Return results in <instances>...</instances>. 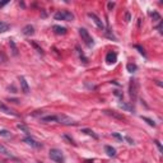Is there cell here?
Wrapping results in <instances>:
<instances>
[{"mask_svg":"<svg viewBox=\"0 0 163 163\" xmlns=\"http://www.w3.org/2000/svg\"><path fill=\"white\" fill-rule=\"evenodd\" d=\"M42 122H57L61 125H76L74 120L66 115H50V116H44L41 117Z\"/></svg>","mask_w":163,"mask_h":163,"instance_id":"1","label":"cell"},{"mask_svg":"<svg viewBox=\"0 0 163 163\" xmlns=\"http://www.w3.org/2000/svg\"><path fill=\"white\" fill-rule=\"evenodd\" d=\"M49 157L51 158V161H54L56 163H64L65 162V157H64V153L57 149V148H52L50 149L49 152Z\"/></svg>","mask_w":163,"mask_h":163,"instance_id":"2","label":"cell"},{"mask_svg":"<svg viewBox=\"0 0 163 163\" xmlns=\"http://www.w3.org/2000/svg\"><path fill=\"white\" fill-rule=\"evenodd\" d=\"M54 18L56 21H66V22H73L74 21V14L69 10H59L57 13H55Z\"/></svg>","mask_w":163,"mask_h":163,"instance_id":"3","label":"cell"},{"mask_svg":"<svg viewBox=\"0 0 163 163\" xmlns=\"http://www.w3.org/2000/svg\"><path fill=\"white\" fill-rule=\"evenodd\" d=\"M129 92H130L131 101H136V98H138V92H139V83L136 79L130 80V84H129Z\"/></svg>","mask_w":163,"mask_h":163,"instance_id":"4","label":"cell"},{"mask_svg":"<svg viewBox=\"0 0 163 163\" xmlns=\"http://www.w3.org/2000/svg\"><path fill=\"white\" fill-rule=\"evenodd\" d=\"M79 35L82 37V41H84V44L88 47H93L94 46V41L92 38V36L89 35V32L85 28H79Z\"/></svg>","mask_w":163,"mask_h":163,"instance_id":"5","label":"cell"},{"mask_svg":"<svg viewBox=\"0 0 163 163\" xmlns=\"http://www.w3.org/2000/svg\"><path fill=\"white\" fill-rule=\"evenodd\" d=\"M88 17L94 22V24H96L99 29H105V24H103V22H102V21H101L94 13H88Z\"/></svg>","mask_w":163,"mask_h":163,"instance_id":"6","label":"cell"},{"mask_svg":"<svg viewBox=\"0 0 163 163\" xmlns=\"http://www.w3.org/2000/svg\"><path fill=\"white\" fill-rule=\"evenodd\" d=\"M24 142L27 143L28 145H31V147H33V148H42V144L38 143V142H36L33 138H31V136H25V138H24Z\"/></svg>","mask_w":163,"mask_h":163,"instance_id":"7","label":"cell"},{"mask_svg":"<svg viewBox=\"0 0 163 163\" xmlns=\"http://www.w3.org/2000/svg\"><path fill=\"white\" fill-rule=\"evenodd\" d=\"M0 153H2V154H4L5 157H8V158L13 159V161H18V158H17V157H14L13 154H12V152H10V150H8V149L4 147L3 144H0Z\"/></svg>","mask_w":163,"mask_h":163,"instance_id":"8","label":"cell"},{"mask_svg":"<svg viewBox=\"0 0 163 163\" xmlns=\"http://www.w3.org/2000/svg\"><path fill=\"white\" fill-rule=\"evenodd\" d=\"M0 111H2V112H4V114H6V115L18 116V114H17V112H14V111H13L12 108H9L8 106H5L4 103H2V102H0Z\"/></svg>","mask_w":163,"mask_h":163,"instance_id":"9","label":"cell"},{"mask_svg":"<svg viewBox=\"0 0 163 163\" xmlns=\"http://www.w3.org/2000/svg\"><path fill=\"white\" fill-rule=\"evenodd\" d=\"M19 82H21V87H22V92L23 93H29V87H28V83L25 80L24 76H19Z\"/></svg>","mask_w":163,"mask_h":163,"instance_id":"10","label":"cell"},{"mask_svg":"<svg viewBox=\"0 0 163 163\" xmlns=\"http://www.w3.org/2000/svg\"><path fill=\"white\" fill-rule=\"evenodd\" d=\"M22 33H23L24 36H32V35H35V28H33V25L27 24L25 27H23Z\"/></svg>","mask_w":163,"mask_h":163,"instance_id":"11","label":"cell"},{"mask_svg":"<svg viewBox=\"0 0 163 163\" xmlns=\"http://www.w3.org/2000/svg\"><path fill=\"white\" fill-rule=\"evenodd\" d=\"M117 61V55L115 52H108L106 55V63L107 64H115Z\"/></svg>","mask_w":163,"mask_h":163,"instance_id":"12","label":"cell"},{"mask_svg":"<svg viewBox=\"0 0 163 163\" xmlns=\"http://www.w3.org/2000/svg\"><path fill=\"white\" fill-rule=\"evenodd\" d=\"M103 112H105L106 115H110V116H112V117L117 118V120H125V116H124V115L117 114L116 111H108V110H106V111H103Z\"/></svg>","mask_w":163,"mask_h":163,"instance_id":"13","label":"cell"},{"mask_svg":"<svg viewBox=\"0 0 163 163\" xmlns=\"http://www.w3.org/2000/svg\"><path fill=\"white\" fill-rule=\"evenodd\" d=\"M105 152L108 157H115L116 156V149L114 147H111V145H105Z\"/></svg>","mask_w":163,"mask_h":163,"instance_id":"14","label":"cell"},{"mask_svg":"<svg viewBox=\"0 0 163 163\" xmlns=\"http://www.w3.org/2000/svg\"><path fill=\"white\" fill-rule=\"evenodd\" d=\"M52 31L56 33V35H65L66 33V28L61 27V25H52Z\"/></svg>","mask_w":163,"mask_h":163,"instance_id":"15","label":"cell"},{"mask_svg":"<svg viewBox=\"0 0 163 163\" xmlns=\"http://www.w3.org/2000/svg\"><path fill=\"white\" fill-rule=\"evenodd\" d=\"M82 133H84V134H87V135L92 136V138H94V139H98V135H97L96 133H94L93 130H91V129H83Z\"/></svg>","mask_w":163,"mask_h":163,"instance_id":"16","label":"cell"},{"mask_svg":"<svg viewBox=\"0 0 163 163\" xmlns=\"http://www.w3.org/2000/svg\"><path fill=\"white\" fill-rule=\"evenodd\" d=\"M9 28H10V24H8V23H5V22H2V21H0V33L6 32Z\"/></svg>","mask_w":163,"mask_h":163,"instance_id":"17","label":"cell"},{"mask_svg":"<svg viewBox=\"0 0 163 163\" xmlns=\"http://www.w3.org/2000/svg\"><path fill=\"white\" fill-rule=\"evenodd\" d=\"M76 50H78V54H79V57L82 59V61H83L84 64H87V63H88V59H87V57L84 56V54L82 52V50L79 49V46H76Z\"/></svg>","mask_w":163,"mask_h":163,"instance_id":"18","label":"cell"},{"mask_svg":"<svg viewBox=\"0 0 163 163\" xmlns=\"http://www.w3.org/2000/svg\"><path fill=\"white\" fill-rule=\"evenodd\" d=\"M126 69H127L129 73H134L136 69H138V66H136L135 64H131V63H130V64H127V65H126Z\"/></svg>","mask_w":163,"mask_h":163,"instance_id":"19","label":"cell"},{"mask_svg":"<svg viewBox=\"0 0 163 163\" xmlns=\"http://www.w3.org/2000/svg\"><path fill=\"white\" fill-rule=\"evenodd\" d=\"M0 136H4V138H10L12 134H10V131H8V130H0Z\"/></svg>","mask_w":163,"mask_h":163,"instance_id":"20","label":"cell"},{"mask_svg":"<svg viewBox=\"0 0 163 163\" xmlns=\"http://www.w3.org/2000/svg\"><path fill=\"white\" fill-rule=\"evenodd\" d=\"M17 127H18V129H19V130H22V131H24V133H25V134H27V135L29 134V130H28V129H27V127H25L24 125H22V124H19V125H18V126H17Z\"/></svg>","mask_w":163,"mask_h":163,"instance_id":"21","label":"cell"},{"mask_svg":"<svg viewBox=\"0 0 163 163\" xmlns=\"http://www.w3.org/2000/svg\"><path fill=\"white\" fill-rule=\"evenodd\" d=\"M31 44H32V46H33V47H35V49L37 50V52H38V54H44V51H42V49H41V47H38V45L36 44V42H33V41H32Z\"/></svg>","mask_w":163,"mask_h":163,"instance_id":"22","label":"cell"},{"mask_svg":"<svg viewBox=\"0 0 163 163\" xmlns=\"http://www.w3.org/2000/svg\"><path fill=\"white\" fill-rule=\"evenodd\" d=\"M142 118L144 120V121H147L148 125H150V126H156V122H154L153 120H150V118H148V117H143V116H142Z\"/></svg>","mask_w":163,"mask_h":163,"instance_id":"23","label":"cell"},{"mask_svg":"<svg viewBox=\"0 0 163 163\" xmlns=\"http://www.w3.org/2000/svg\"><path fill=\"white\" fill-rule=\"evenodd\" d=\"M135 49H136V50H139V52H140L143 56H147V55H145V51H144V49H143V47H140L139 45H136V46H135Z\"/></svg>","mask_w":163,"mask_h":163,"instance_id":"24","label":"cell"},{"mask_svg":"<svg viewBox=\"0 0 163 163\" xmlns=\"http://www.w3.org/2000/svg\"><path fill=\"white\" fill-rule=\"evenodd\" d=\"M112 136H115V138H116V139H118L120 142H122V140H124V136H121V135L117 134V133H114V134H112Z\"/></svg>","mask_w":163,"mask_h":163,"instance_id":"25","label":"cell"},{"mask_svg":"<svg viewBox=\"0 0 163 163\" xmlns=\"http://www.w3.org/2000/svg\"><path fill=\"white\" fill-rule=\"evenodd\" d=\"M10 46L13 47V54H14V55H17V47H15V45H14V42H13L12 40H10Z\"/></svg>","mask_w":163,"mask_h":163,"instance_id":"26","label":"cell"},{"mask_svg":"<svg viewBox=\"0 0 163 163\" xmlns=\"http://www.w3.org/2000/svg\"><path fill=\"white\" fill-rule=\"evenodd\" d=\"M114 6H115V3H111V2H110V3L107 4V8H108V10H112V9H114Z\"/></svg>","mask_w":163,"mask_h":163,"instance_id":"27","label":"cell"},{"mask_svg":"<svg viewBox=\"0 0 163 163\" xmlns=\"http://www.w3.org/2000/svg\"><path fill=\"white\" fill-rule=\"evenodd\" d=\"M124 140H127V142H129V144H134V140H133L131 138H129V136H125Z\"/></svg>","mask_w":163,"mask_h":163,"instance_id":"28","label":"cell"},{"mask_svg":"<svg viewBox=\"0 0 163 163\" xmlns=\"http://www.w3.org/2000/svg\"><path fill=\"white\" fill-rule=\"evenodd\" d=\"M154 143H156V145H157V147H158V149H159V152H162L163 149H162V145H161V143H159L158 140H156V142H154Z\"/></svg>","mask_w":163,"mask_h":163,"instance_id":"29","label":"cell"},{"mask_svg":"<svg viewBox=\"0 0 163 163\" xmlns=\"http://www.w3.org/2000/svg\"><path fill=\"white\" fill-rule=\"evenodd\" d=\"M125 18H126V22H130V13H126L125 14Z\"/></svg>","mask_w":163,"mask_h":163,"instance_id":"30","label":"cell"},{"mask_svg":"<svg viewBox=\"0 0 163 163\" xmlns=\"http://www.w3.org/2000/svg\"><path fill=\"white\" fill-rule=\"evenodd\" d=\"M64 138H65V139H68V140H69V142H70L72 144H75V143H74V140H73L72 138H69V136H68V135H65V136H64Z\"/></svg>","mask_w":163,"mask_h":163,"instance_id":"31","label":"cell"},{"mask_svg":"<svg viewBox=\"0 0 163 163\" xmlns=\"http://www.w3.org/2000/svg\"><path fill=\"white\" fill-rule=\"evenodd\" d=\"M6 4H8V2H2V3H0V8L4 6V5H6Z\"/></svg>","mask_w":163,"mask_h":163,"instance_id":"32","label":"cell"},{"mask_svg":"<svg viewBox=\"0 0 163 163\" xmlns=\"http://www.w3.org/2000/svg\"><path fill=\"white\" fill-rule=\"evenodd\" d=\"M0 163H4V162H2V161H0Z\"/></svg>","mask_w":163,"mask_h":163,"instance_id":"33","label":"cell"},{"mask_svg":"<svg viewBox=\"0 0 163 163\" xmlns=\"http://www.w3.org/2000/svg\"><path fill=\"white\" fill-rule=\"evenodd\" d=\"M36 163H41V162H36Z\"/></svg>","mask_w":163,"mask_h":163,"instance_id":"34","label":"cell"}]
</instances>
